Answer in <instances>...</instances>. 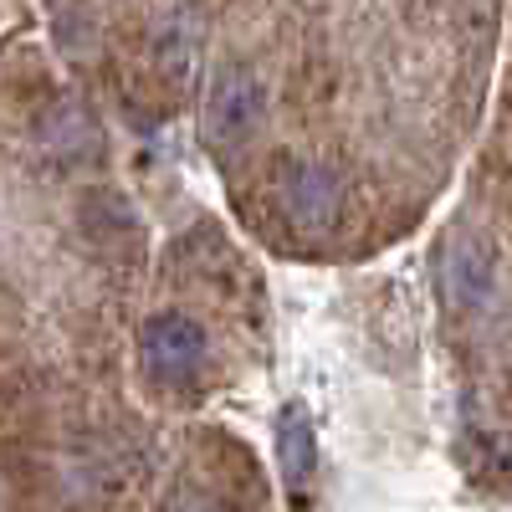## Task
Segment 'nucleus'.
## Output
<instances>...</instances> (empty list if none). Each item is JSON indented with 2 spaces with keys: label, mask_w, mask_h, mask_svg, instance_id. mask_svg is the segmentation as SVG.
<instances>
[{
  "label": "nucleus",
  "mask_w": 512,
  "mask_h": 512,
  "mask_svg": "<svg viewBox=\"0 0 512 512\" xmlns=\"http://www.w3.org/2000/svg\"><path fill=\"white\" fill-rule=\"evenodd\" d=\"M262 108H267L262 82H256L251 72H241V67H226L216 77V88H210V98H205V128H210V139H216V144L246 139L251 128L262 123Z\"/></svg>",
  "instance_id": "nucleus-3"
},
{
  "label": "nucleus",
  "mask_w": 512,
  "mask_h": 512,
  "mask_svg": "<svg viewBox=\"0 0 512 512\" xmlns=\"http://www.w3.org/2000/svg\"><path fill=\"white\" fill-rule=\"evenodd\" d=\"M277 461H282V477L287 487H308L313 482V466H318V441H313V425L303 405H287L277 420Z\"/></svg>",
  "instance_id": "nucleus-4"
},
{
  "label": "nucleus",
  "mask_w": 512,
  "mask_h": 512,
  "mask_svg": "<svg viewBox=\"0 0 512 512\" xmlns=\"http://www.w3.org/2000/svg\"><path fill=\"white\" fill-rule=\"evenodd\" d=\"M205 349V328L185 313H154L139 328V369L149 384H164V390L190 384L205 364Z\"/></svg>",
  "instance_id": "nucleus-1"
},
{
  "label": "nucleus",
  "mask_w": 512,
  "mask_h": 512,
  "mask_svg": "<svg viewBox=\"0 0 512 512\" xmlns=\"http://www.w3.org/2000/svg\"><path fill=\"white\" fill-rule=\"evenodd\" d=\"M169 512H221V507H216V502H205V497H180Z\"/></svg>",
  "instance_id": "nucleus-6"
},
{
  "label": "nucleus",
  "mask_w": 512,
  "mask_h": 512,
  "mask_svg": "<svg viewBox=\"0 0 512 512\" xmlns=\"http://www.w3.org/2000/svg\"><path fill=\"white\" fill-rule=\"evenodd\" d=\"M277 205L297 226H328L338 216V205H344V185L333 180V169L313 159H292L277 175Z\"/></svg>",
  "instance_id": "nucleus-2"
},
{
  "label": "nucleus",
  "mask_w": 512,
  "mask_h": 512,
  "mask_svg": "<svg viewBox=\"0 0 512 512\" xmlns=\"http://www.w3.org/2000/svg\"><path fill=\"white\" fill-rule=\"evenodd\" d=\"M441 282L451 287L456 303H482L487 287H492V256H487V246L472 241V236H456V246L446 251Z\"/></svg>",
  "instance_id": "nucleus-5"
}]
</instances>
